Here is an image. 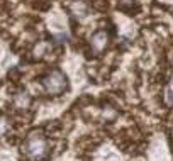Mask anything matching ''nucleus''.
<instances>
[{
	"instance_id": "nucleus-3",
	"label": "nucleus",
	"mask_w": 173,
	"mask_h": 161,
	"mask_svg": "<svg viewBox=\"0 0 173 161\" xmlns=\"http://www.w3.org/2000/svg\"><path fill=\"white\" fill-rule=\"evenodd\" d=\"M109 41H111V38H109V34L105 31H97L94 36H92L90 39V46H92V51L95 53V55H102V53L107 49L109 46Z\"/></svg>"
},
{
	"instance_id": "nucleus-2",
	"label": "nucleus",
	"mask_w": 173,
	"mask_h": 161,
	"mask_svg": "<svg viewBox=\"0 0 173 161\" xmlns=\"http://www.w3.org/2000/svg\"><path fill=\"white\" fill-rule=\"evenodd\" d=\"M43 86L48 95H61L68 88V80L60 70H53L43 78Z\"/></svg>"
},
{
	"instance_id": "nucleus-5",
	"label": "nucleus",
	"mask_w": 173,
	"mask_h": 161,
	"mask_svg": "<svg viewBox=\"0 0 173 161\" xmlns=\"http://www.w3.org/2000/svg\"><path fill=\"white\" fill-rule=\"evenodd\" d=\"M14 105H15V109H19V110H26V109H29V105H31V97H29L26 92H20V93L15 95Z\"/></svg>"
},
{
	"instance_id": "nucleus-1",
	"label": "nucleus",
	"mask_w": 173,
	"mask_h": 161,
	"mask_svg": "<svg viewBox=\"0 0 173 161\" xmlns=\"http://www.w3.org/2000/svg\"><path fill=\"white\" fill-rule=\"evenodd\" d=\"M24 153H26L27 158L34 161L44 158L48 154V141H46V138L37 131L31 132L27 136L26 143H24Z\"/></svg>"
},
{
	"instance_id": "nucleus-6",
	"label": "nucleus",
	"mask_w": 173,
	"mask_h": 161,
	"mask_svg": "<svg viewBox=\"0 0 173 161\" xmlns=\"http://www.w3.org/2000/svg\"><path fill=\"white\" fill-rule=\"evenodd\" d=\"M9 127H10L9 117H5V115H0V138L9 132Z\"/></svg>"
},
{
	"instance_id": "nucleus-4",
	"label": "nucleus",
	"mask_w": 173,
	"mask_h": 161,
	"mask_svg": "<svg viewBox=\"0 0 173 161\" xmlns=\"http://www.w3.org/2000/svg\"><path fill=\"white\" fill-rule=\"evenodd\" d=\"M68 9L73 15H78V17H83V15H87L88 12V7L87 3L83 2V0H73L71 3H68Z\"/></svg>"
}]
</instances>
